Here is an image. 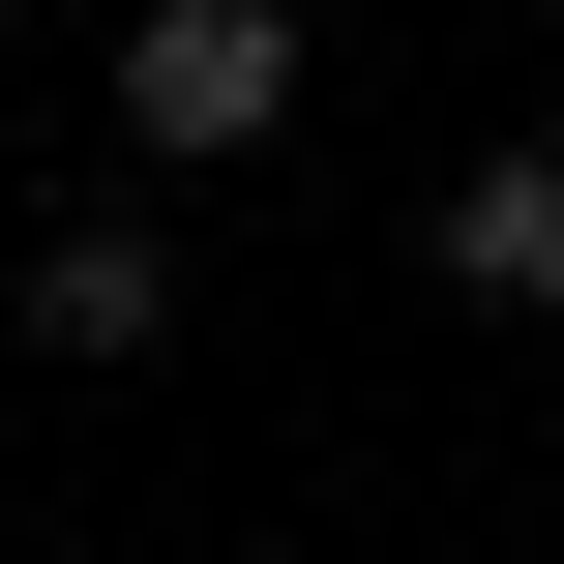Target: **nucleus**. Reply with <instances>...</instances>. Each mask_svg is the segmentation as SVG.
Listing matches in <instances>:
<instances>
[{
	"mask_svg": "<svg viewBox=\"0 0 564 564\" xmlns=\"http://www.w3.org/2000/svg\"><path fill=\"white\" fill-rule=\"evenodd\" d=\"M446 268H476V297H535V327H564V149H476V178H446Z\"/></svg>",
	"mask_w": 564,
	"mask_h": 564,
	"instance_id": "3",
	"label": "nucleus"
},
{
	"mask_svg": "<svg viewBox=\"0 0 564 564\" xmlns=\"http://www.w3.org/2000/svg\"><path fill=\"white\" fill-rule=\"evenodd\" d=\"M149 327H178V268H149L119 208H89V238H30V357H149Z\"/></svg>",
	"mask_w": 564,
	"mask_h": 564,
	"instance_id": "2",
	"label": "nucleus"
},
{
	"mask_svg": "<svg viewBox=\"0 0 564 564\" xmlns=\"http://www.w3.org/2000/svg\"><path fill=\"white\" fill-rule=\"evenodd\" d=\"M119 119H149L178 178L268 149V119H297V0H149V30H119Z\"/></svg>",
	"mask_w": 564,
	"mask_h": 564,
	"instance_id": "1",
	"label": "nucleus"
}]
</instances>
